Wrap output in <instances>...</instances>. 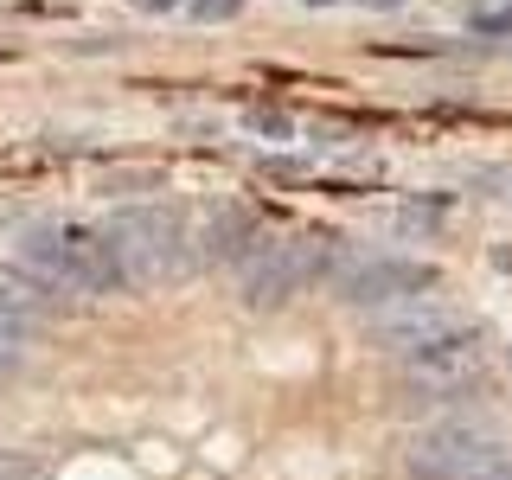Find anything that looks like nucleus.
Listing matches in <instances>:
<instances>
[{
  "label": "nucleus",
  "instance_id": "obj_14",
  "mask_svg": "<svg viewBox=\"0 0 512 480\" xmlns=\"http://www.w3.org/2000/svg\"><path fill=\"white\" fill-rule=\"evenodd\" d=\"M135 7H141V13H173L180 0H135Z\"/></svg>",
  "mask_w": 512,
  "mask_h": 480
},
{
  "label": "nucleus",
  "instance_id": "obj_5",
  "mask_svg": "<svg viewBox=\"0 0 512 480\" xmlns=\"http://www.w3.org/2000/svg\"><path fill=\"white\" fill-rule=\"evenodd\" d=\"M346 308H384V301H416V288H436V269L429 263H391V256H365L352 263L340 282Z\"/></svg>",
  "mask_w": 512,
  "mask_h": 480
},
{
  "label": "nucleus",
  "instance_id": "obj_6",
  "mask_svg": "<svg viewBox=\"0 0 512 480\" xmlns=\"http://www.w3.org/2000/svg\"><path fill=\"white\" fill-rule=\"evenodd\" d=\"M404 359H410V372L423 378V384H455L461 372H474V365H480V327L448 314L436 333H423L416 346H404Z\"/></svg>",
  "mask_w": 512,
  "mask_h": 480
},
{
  "label": "nucleus",
  "instance_id": "obj_8",
  "mask_svg": "<svg viewBox=\"0 0 512 480\" xmlns=\"http://www.w3.org/2000/svg\"><path fill=\"white\" fill-rule=\"evenodd\" d=\"M442 320H448V308H442V301L416 295V301H404L397 314H384V320H378V340L391 346V352H404V346H416V340H423V333H436Z\"/></svg>",
  "mask_w": 512,
  "mask_h": 480
},
{
  "label": "nucleus",
  "instance_id": "obj_2",
  "mask_svg": "<svg viewBox=\"0 0 512 480\" xmlns=\"http://www.w3.org/2000/svg\"><path fill=\"white\" fill-rule=\"evenodd\" d=\"M103 237L122 263V282H167L186 269V224L167 205H122Z\"/></svg>",
  "mask_w": 512,
  "mask_h": 480
},
{
  "label": "nucleus",
  "instance_id": "obj_12",
  "mask_svg": "<svg viewBox=\"0 0 512 480\" xmlns=\"http://www.w3.org/2000/svg\"><path fill=\"white\" fill-rule=\"evenodd\" d=\"M250 128H256V135H269V141H282L288 135V116H282V109H250Z\"/></svg>",
  "mask_w": 512,
  "mask_h": 480
},
{
  "label": "nucleus",
  "instance_id": "obj_9",
  "mask_svg": "<svg viewBox=\"0 0 512 480\" xmlns=\"http://www.w3.org/2000/svg\"><path fill=\"white\" fill-rule=\"evenodd\" d=\"M199 250L205 256H250L256 250V218L237 212V205H218V212L205 218V231H199Z\"/></svg>",
  "mask_w": 512,
  "mask_h": 480
},
{
  "label": "nucleus",
  "instance_id": "obj_3",
  "mask_svg": "<svg viewBox=\"0 0 512 480\" xmlns=\"http://www.w3.org/2000/svg\"><path fill=\"white\" fill-rule=\"evenodd\" d=\"M506 436L493 423H474V416H461V423H442L429 429V436H416L404 448V474L410 480H468L480 474L493 455H506Z\"/></svg>",
  "mask_w": 512,
  "mask_h": 480
},
{
  "label": "nucleus",
  "instance_id": "obj_7",
  "mask_svg": "<svg viewBox=\"0 0 512 480\" xmlns=\"http://www.w3.org/2000/svg\"><path fill=\"white\" fill-rule=\"evenodd\" d=\"M52 295L58 288L45 282V276H32V269L20 263H0V314H13V320H39V314H52Z\"/></svg>",
  "mask_w": 512,
  "mask_h": 480
},
{
  "label": "nucleus",
  "instance_id": "obj_13",
  "mask_svg": "<svg viewBox=\"0 0 512 480\" xmlns=\"http://www.w3.org/2000/svg\"><path fill=\"white\" fill-rule=\"evenodd\" d=\"M468 480H512V448H506V455H493L487 468H480V474H468Z\"/></svg>",
  "mask_w": 512,
  "mask_h": 480
},
{
  "label": "nucleus",
  "instance_id": "obj_4",
  "mask_svg": "<svg viewBox=\"0 0 512 480\" xmlns=\"http://www.w3.org/2000/svg\"><path fill=\"white\" fill-rule=\"evenodd\" d=\"M320 269H327V237H276V244L256 237V250L244 256V282H237L244 288V308H282Z\"/></svg>",
  "mask_w": 512,
  "mask_h": 480
},
{
  "label": "nucleus",
  "instance_id": "obj_16",
  "mask_svg": "<svg viewBox=\"0 0 512 480\" xmlns=\"http://www.w3.org/2000/svg\"><path fill=\"white\" fill-rule=\"evenodd\" d=\"M308 7H333V0H308Z\"/></svg>",
  "mask_w": 512,
  "mask_h": 480
},
{
  "label": "nucleus",
  "instance_id": "obj_11",
  "mask_svg": "<svg viewBox=\"0 0 512 480\" xmlns=\"http://www.w3.org/2000/svg\"><path fill=\"white\" fill-rule=\"evenodd\" d=\"M244 13V0H192V20L199 26H218V20H237Z\"/></svg>",
  "mask_w": 512,
  "mask_h": 480
},
{
  "label": "nucleus",
  "instance_id": "obj_15",
  "mask_svg": "<svg viewBox=\"0 0 512 480\" xmlns=\"http://www.w3.org/2000/svg\"><path fill=\"white\" fill-rule=\"evenodd\" d=\"M365 7H404V0H365Z\"/></svg>",
  "mask_w": 512,
  "mask_h": 480
},
{
  "label": "nucleus",
  "instance_id": "obj_10",
  "mask_svg": "<svg viewBox=\"0 0 512 480\" xmlns=\"http://www.w3.org/2000/svg\"><path fill=\"white\" fill-rule=\"evenodd\" d=\"M0 480H39V455H26V448H0Z\"/></svg>",
  "mask_w": 512,
  "mask_h": 480
},
{
  "label": "nucleus",
  "instance_id": "obj_1",
  "mask_svg": "<svg viewBox=\"0 0 512 480\" xmlns=\"http://www.w3.org/2000/svg\"><path fill=\"white\" fill-rule=\"evenodd\" d=\"M20 256H26L32 276H45L52 288H84V295H116V288H128L109 237L96 224H77V218L32 224L20 237Z\"/></svg>",
  "mask_w": 512,
  "mask_h": 480
}]
</instances>
